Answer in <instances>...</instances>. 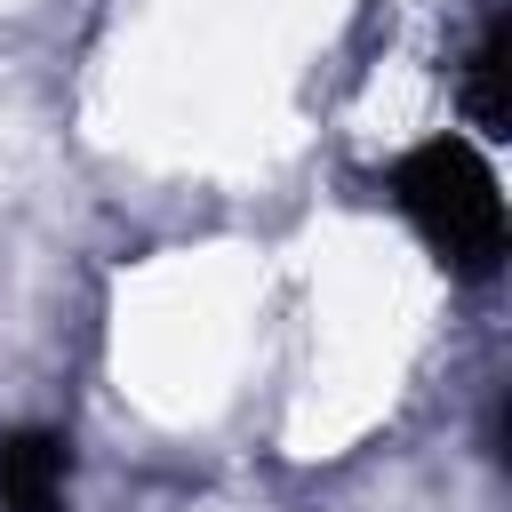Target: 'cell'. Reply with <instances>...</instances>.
I'll list each match as a JSON object with an SVG mask.
<instances>
[{
    "instance_id": "2",
    "label": "cell",
    "mask_w": 512,
    "mask_h": 512,
    "mask_svg": "<svg viewBox=\"0 0 512 512\" xmlns=\"http://www.w3.org/2000/svg\"><path fill=\"white\" fill-rule=\"evenodd\" d=\"M0 512H64V440L56 432L0 440Z\"/></svg>"
},
{
    "instance_id": "3",
    "label": "cell",
    "mask_w": 512,
    "mask_h": 512,
    "mask_svg": "<svg viewBox=\"0 0 512 512\" xmlns=\"http://www.w3.org/2000/svg\"><path fill=\"white\" fill-rule=\"evenodd\" d=\"M472 120L488 128V136H504V24H488V40L472 48Z\"/></svg>"
},
{
    "instance_id": "1",
    "label": "cell",
    "mask_w": 512,
    "mask_h": 512,
    "mask_svg": "<svg viewBox=\"0 0 512 512\" xmlns=\"http://www.w3.org/2000/svg\"><path fill=\"white\" fill-rule=\"evenodd\" d=\"M392 200L408 208V224L432 240L440 264H456L472 280L496 272V256H504V192H496V176H488V160L472 144H456V136L416 144L392 168Z\"/></svg>"
}]
</instances>
